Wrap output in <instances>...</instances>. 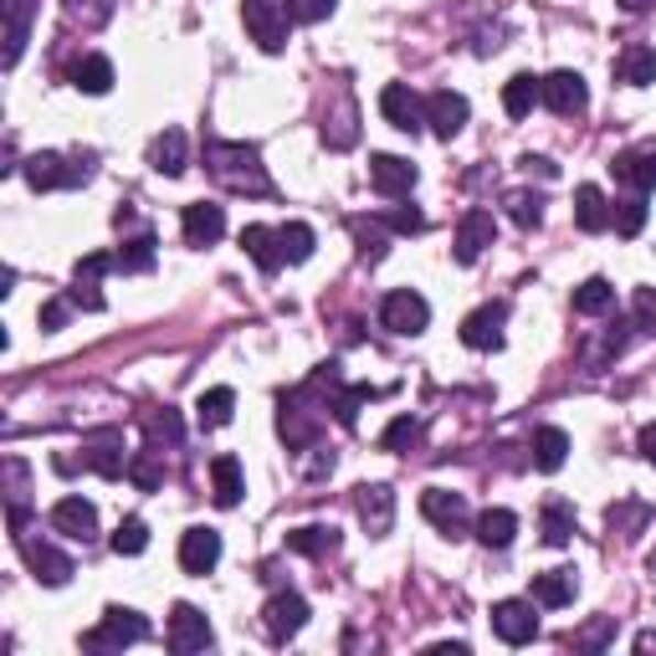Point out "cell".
<instances>
[{"mask_svg":"<svg viewBox=\"0 0 656 656\" xmlns=\"http://www.w3.org/2000/svg\"><path fill=\"white\" fill-rule=\"evenodd\" d=\"M380 221H385L395 237H416V231H426V216H420L416 206H390Z\"/></svg>","mask_w":656,"mask_h":656,"instance_id":"681fc988","label":"cell"},{"mask_svg":"<svg viewBox=\"0 0 656 656\" xmlns=\"http://www.w3.org/2000/svg\"><path fill=\"white\" fill-rule=\"evenodd\" d=\"M615 308V287L605 283V277H590V283L575 287V314L584 318H605Z\"/></svg>","mask_w":656,"mask_h":656,"instance_id":"f35d334b","label":"cell"},{"mask_svg":"<svg viewBox=\"0 0 656 656\" xmlns=\"http://www.w3.org/2000/svg\"><path fill=\"white\" fill-rule=\"evenodd\" d=\"M11 293H15V267H6L0 272V298H11Z\"/></svg>","mask_w":656,"mask_h":656,"instance_id":"e7e4bbea","label":"cell"},{"mask_svg":"<svg viewBox=\"0 0 656 656\" xmlns=\"http://www.w3.org/2000/svg\"><path fill=\"white\" fill-rule=\"evenodd\" d=\"M83 467H92L98 478H129V451H123V431L119 426H98V431L83 436Z\"/></svg>","mask_w":656,"mask_h":656,"instance_id":"8992f818","label":"cell"},{"mask_svg":"<svg viewBox=\"0 0 656 656\" xmlns=\"http://www.w3.org/2000/svg\"><path fill=\"white\" fill-rule=\"evenodd\" d=\"M420 513L441 528L447 538H462L467 523H472V507H467L462 492H447V488H426L420 492Z\"/></svg>","mask_w":656,"mask_h":656,"instance_id":"ba28073f","label":"cell"},{"mask_svg":"<svg viewBox=\"0 0 656 656\" xmlns=\"http://www.w3.org/2000/svg\"><path fill=\"white\" fill-rule=\"evenodd\" d=\"M492 631H498V642H507V646H528L538 636L534 600H498V605H492Z\"/></svg>","mask_w":656,"mask_h":656,"instance_id":"30bf717a","label":"cell"},{"mask_svg":"<svg viewBox=\"0 0 656 656\" xmlns=\"http://www.w3.org/2000/svg\"><path fill=\"white\" fill-rule=\"evenodd\" d=\"M144 426H150V441H154V447H160V436L170 441V447H179V436H185V426H179L175 411H164V416H150Z\"/></svg>","mask_w":656,"mask_h":656,"instance_id":"11a10c76","label":"cell"},{"mask_svg":"<svg viewBox=\"0 0 656 656\" xmlns=\"http://www.w3.org/2000/svg\"><path fill=\"white\" fill-rule=\"evenodd\" d=\"M241 252L252 256V262L267 272V277L287 262V256H283V237H277L272 226H241Z\"/></svg>","mask_w":656,"mask_h":656,"instance_id":"d4e9b609","label":"cell"},{"mask_svg":"<svg viewBox=\"0 0 656 656\" xmlns=\"http://www.w3.org/2000/svg\"><path fill=\"white\" fill-rule=\"evenodd\" d=\"M210 642H216V636H210V621L195 611V605L179 600L175 611H170V652H175V656H195V652H206Z\"/></svg>","mask_w":656,"mask_h":656,"instance_id":"5bb4252c","label":"cell"},{"mask_svg":"<svg viewBox=\"0 0 656 656\" xmlns=\"http://www.w3.org/2000/svg\"><path fill=\"white\" fill-rule=\"evenodd\" d=\"M523 170H528V175H544V179L559 175V164H554V160H538V154H528V160H523Z\"/></svg>","mask_w":656,"mask_h":656,"instance_id":"94428289","label":"cell"},{"mask_svg":"<svg viewBox=\"0 0 656 656\" xmlns=\"http://www.w3.org/2000/svg\"><path fill=\"white\" fill-rule=\"evenodd\" d=\"M221 565V534L216 528H185L179 538V569L185 575H210Z\"/></svg>","mask_w":656,"mask_h":656,"instance_id":"ac0fdd59","label":"cell"},{"mask_svg":"<svg viewBox=\"0 0 656 656\" xmlns=\"http://www.w3.org/2000/svg\"><path fill=\"white\" fill-rule=\"evenodd\" d=\"M73 308H77L73 298H46V303H42V314H36V318H42V328H62L67 318H73Z\"/></svg>","mask_w":656,"mask_h":656,"instance_id":"91938a15","label":"cell"},{"mask_svg":"<svg viewBox=\"0 0 656 656\" xmlns=\"http://www.w3.org/2000/svg\"><path fill=\"white\" fill-rule=\"evenodd\" d=\"M569 457V436L559 426H538L534 431V467L538 472H559Z\"/></svg>","mask_w":656,"mask_h":656,"instance_id":"8d00e7d4","label":"cell"},{"mask_svg":"<svg viewBox=\"0 0 656 656\" xmlns=\"http://www.w3.org/2000/svg\"><path fill=\"white\" fill-rule=\"evenodd\" d=\"M575 590H580L575 569H549V575H534V605H544V611H559V605H569V600H575Z\"/></svg>","mask_w":656,"mask_h":656,"instance_id":"4dcf8cb0","label":"cell"},{"mask_svg":"<svg viewBox=\"0 0 656 656\" xmlns=\"http://www.w3.org/2000/svg\"><path fill=\"white\" fill-rule=\"evenodd\" d=\"M611 175L621 179V185H631L636 195L656 190V150H621L611 160Z\"/></svg>","mask_w":656,"mask_h":656,"instance_id":"cb8c5ba5","label":"cell"},{"mask_svg":"<svg viewBox=\"0 0 656 656\" xmlns=\"http://www.w3.org/2000/svg\"><path fill=\"white\" fill-rule=\"evenodd\" d=\"M6 503H11V534H26V492H31V472L21 457H6Z\"/></svg>","mask_w":656,"mask_h":656,"instance_id":"83f0119b","label":"cell"},{"mask_svg":"<svg viewBox=\"0 0 656 656\" xmlns=\"http://www.w3.org/2000/svg\"><path fill=\"white\" fill-rule=\"evenodd\" d=\"M287 549L308 554V559H324V554L339 549V528H334V523H303V528L287 534Z\"/></svg>","mask_w":656,"mask_h":656,"instance_id":"1f68e13d","label":"cell"},{"mask_svg":"<svg viewBox=\"0 0 656 656\" xmlns=\"http://www.w3.org/2000/svg\"><path fill=\"white\" fill-rule=\"evenodd\" d=\"M73 88L88 92V98H103V92L113 88V62L98 57V52H92V57H83V62L73 67Z\"/></svg>","mask_w":656,"mask_h":656,"instance_id":"d590c367","label":"cell"},{"mask_svg":"<svg viewBox=\"0 0 656 656\" xmlns=\"http://www.w3.org/2000/svg\"><path fill=\"white\" fill-rule=\"evenodd\" d=\"M575 226L580 231H605L611 226V200H605L600 185H580L575 190Z\"/></svg>","mask_w":656,"mask_h":656,"instance_id":"d6a6232c","label":"cell"},{"mask_svg":"<svg viewBox=\"0 0 656 656\" xmlns=\"http://www.w3.org/2000/svg\"><path fill=\"white\" fill-rule=\"evenodd\" d=\"M334 6H339V0H287V11H293V21H303V26H314V21L334 15Z\"/></svg>","mask_w":656,"mask_h":656,"instance_id":"6f0895ef","label":"cell"},{"mask_svg":"<svg viewBox=\"0 0 656 656\" xmlns=\"http://www.w3.org/2000/svg\"><path fill=\"white\" fill-rule=\"evenodd\" d=\"M544 108H549V113H559V119H575V113H584V108H590V88H584V77L569 73V67L549 73V77H544Z\"/></svg>","mask_w":656,"mask_h":656,"instance_id":"7c38bea8","label":"cell"},{"mask_svg":"<svg viewBox=\"0 0 656 656\" xmlns=\"http://www.w3.org/2000/svg\"><path fill=\"white\" fill-rule=\"evenodd\" d=\"M611 226H615V237H642V226H646V200L642 195H631V200H615L611 206Z\"/></svg>","mask_w":656,"mask_h":656,"instance_id":"f6af8a7d","label":"cell"},{"mask_svg":"<svg viewBox=\"0 0 656 656\" xmlns=\"http://www.w3.org/2000/svg\"><path fill=\"white\" fill-rule=\"evenodd\" d=\"M98 283H103V277H83V272H77L73 287H67V298H73L77 308H88V314H98V308H103V293H98Z\"/></svg>","mask_w":656,"mask_h":656,"instance_id":"f907efd6","label":"cell"},{"mask_svg":"<svg viewBox=\"0 0 656 656\" xmlns=\"http://www.w3.org/2000/svg\"><path fill=\"white\" fill-rule=\"evenodd\" d=\"M241 492H247L241 462L237 457H216V462H210V498H216V507H237Z\"/></svg>","mask_w":656,"mask_h":656,"instance_id":"f546056e","label":"cell"},{"mask_svg":"<svg viewBox=\"0 0 656 656\" xmlns=\"http://www.w3.org/2000/svg\"><path fill=\"white\" fill-rule=\"evenodd\" d=\"M380 113H385V123L401 129V134H420V129H426V103L416 98L411 83H385V88H380Z\"/></svg>","mask_w":656,"mask_h":656,"instance_id":"52a82bcc","label":"cell"},{"mask_svg":"<svg viewBox=\"0 0 656 656\" xmlns=\"http://www.w3.org/2000/svg\"><path fill=\"white\" fill-rule=\"evenodd\" d=\"M503 324H507V303H482L462 318V343L467 349H503Z\"/></svg>","mask_w":656,"mask_h":656,"instance_id":"2e32d148","label":"cell"},{"mask_svg":"<svg viewBox=\"0 0 656 656\" xmlns=\"http://www.w3.org/2000/svg\"><path fill=\"white\" fill-rule=\"evenodd\" d=\"M631 308H636V328L656 334V287H636V303H631Z\"/></svg>","mask_w":656,"mask_h":656,"instance_id":"680465c9","label":"cell"},{"mask_svg":"<svg viewBox=\"0 0 656 656\" xmlns=\"http://www.w3.org/2000/svg\"><path fill=\"white\" fill-rule=\"evenodd\" d=\"M0 15H6V52H0V62L15 67L31 42V21L42 15V0H0Z\"/></svg>","mask_w":656,"mask_h":656,"instance_id":"9a60e30c","label":"cell"},{"mask_svg":"<svg viewBox=\"0 0 656 656\" xmlns=\"http://www.w3.org/2000/svg\"><path fill=\"white\" fill-rule=\"evenodd\" d=\"M262 626H267L272 642H293L303 626H308V600L298 590H277L267 600V611H262Z\"/></svg>","mask_w":656,"mask_h":656,"instance_id":"9c48e42d","label":"cell"},{"mask_svg":"<svg viewBox=\"0 0 656 656\" xmlns=\"http://www.w3.org/2000/svg\"><path fill=\"white\" fill-rule=\"evenodd\" d=\"M52 528L77 538V544H88V538L98 534V507H92L88 498H62V503L52 507Z\"/></svg>","mask_w":656,"mask_h":656,"instance_id":"7402d4cb","label":"cell"},{"mask_svg":"<svg viewBox=\"0 0 656 656\" xmlns=\"http://www.w3.org/2000/svg\"><path fill=\"white\" fill-rule=\"evenodd\" d=\"M538 103H544V77L518 73V77H507L503 83V113L507 119H528Z\"/></svg>","mask_w":656,"mask_h":656,"instance_id":"4316f807","label":"cell"},{"mask_svg":"<svg viewBox=\"0 0 656 656\" xmlns=\"http://www.w3.org/2000/svg\"><path fill=\"white\" fill-rule=\"evenodd\" d=\"M277 431H283V441L293 451H314L318 420H314V411L303 405V395H287V401H283V411H277Z\"/></svg>","mask_w":656,"mask_h":656,"instance_id":"44dd1931","label":"cell"},{"mask_svg":"<svg viewBox=\"0 0 656 656\" xmlns=\"http://www.w3.org/2000/svg\"><path fill=\"white\" fill-rule=\"evenodd\" d=\"M359 523L370 528V538H385L395 528V492L385 482H364L359 488Z\"/></svg>","mask_w":656,"mask_h":656,"instance_id":"ffe728a7","label":"cell"},{"mask_svg":"<svg viewBox=\"0 0 656 656\" xmlns=\"http://www.w3.org/2000/svg\"><path fill=\"white\" fill-rule=\"evenodd\" d=\"M467 98L462 92H451V88H441V92H431L426 98V123H431V134L436 139H457L467 129Z\"/></svg>","mask_w":656,"mask_h":656,"instance_id":"d6986e66","label":"cell"},{"mask_svg":"<svg viewBox=\"0 0 656 656\" xmlns=\"http://www.w3.org/2000/svg\"><path fill=\"white\" fill-rule=\"evenodd\" d=\"M370 185L385 200H405V195L416 190V164L401 160V154H374L370 160Z\"/></svg>","mask_w":656,"mask_h":656,"instance_id":"e0dca14e","label":"cell"},{"mask_svg":"<svg viewBox=\"0 0 656 656\" xmlns=\"http://www.w3.org/2000/svg\"><path fill=\"white\" fill-rule=\"evenodd\" d=\"M646 523V507L642 503H621V507H611V528L615 534H626V538H636V528Z\"/></svg>","mask_w":656,"mask_h":656,"instance_id":"db71d44e","label":"cell"},{"mask_svg":"<svg viewBox=\"0 0 656 656\" xmlns=\"http://www.w3.org/2000/svg\"><path fill=\"white\" fill-rule=\"evenodd\" d=\"M492 241H498V221H492V210L472 206L462 221H457V247H451V252H457V262H462V267H472V262L488 252Z\"/></svg>","mask_w":656,"mask_h":656,"instance_id":"4fadbf2b","label":"cell"},{"mask_svg":"<svg viewBox=\"0 0 656 656\" xmlns=\"http://www.w3.org/2000/svg\"><path fill=\"white\" fill-rule=\"evenodd\" d=\"M569 538H575V507H569L565 498H549V503H544V544H549V549H565Z\"/></svg>","mask_w":656,"mask_h":656,"instance_id":"74e56055","label":"cell"},{"mask_svg":"<svg viewBox=\"0 0 656 656\" xmlns=\"http://www.w3.org/2000/svg\"><path fill=\"white\" fill-rule=\"evenodd\" d=\"M380 324H385L390 334H401V339H416V334H426V324H431V303L420 298L416 287H395V293H385V303H380Z\"/></svg>","mask_w":656,"mask_h":656,"instance_id":"5b68a950","label":"cell"},{"mask_svg":"<svg viewBox=\"0 0 656 656\" xmlns=\"http://www.w3.org/2000/svg\"><path fill=\"white\" fill-rule=\"evenodd\" d=\"M611 642H615V615H600L595 626L575 636V646H580V652H600V646H611Z\"/></svg>","mask_w":656,"mask_h":656,"instance_id":"f5cc1de1","label":"cell"},{"mask_svg":"<svg viewBox=\"0 0 656 656\" xmlns=\"http://www.w3.org/2000/svg\"><path fill=\"white\" fill-rule=\"evenodd\" d=\"M324 472H334V451H318L314 462H308V478H324Z\"/></svg>","mask_w":656,"mask_h":656,"instance_id":"be15d7a7","label":"cell"},{"mask_svg":"<svg viewBox=\"0 0 656 656\" xmlns=\"http://www.w3.org/2000/svg\"><path fill=\"white\" fill-rule=\"evenodd\" d=\"M154 247H160V241H154L150 231H139L134 241H123L119 252H113V262H119L123 277H139V272H150V267H154Z\"/></svg>","mask_w":656,"mask_h":656,"instance_id":"ab89813d","label":"cell"},{"mask_svg":"<svg viewBox=\"0 0 656 656\" xmlns=\"http://www.w3.org/2000/svg\"><path fill=\"white\" fill-rule=\"evenodd\" d=\"M615 83H626V88H652L656 83V46L631 42L626 52L615 57Z\"/></svg>","mask_w":656,"mask_h":656,"instance_id":"484cf974","label":"cell"},{"mask_svg":"<svg viewBox=\"0 0 656 656\" xmlns=\"http://www.w3.org/2000/svg\"><path fill=\"white\" fill-rule=\"evenodd\" d=\"M354 241H359V256H370V262H380V256H385V231H380V226L354 221Z\"/></svg>","mask_w":656,"mask_h":656,"instance_id":"9f6ffc18","label":"cell"},{"mask_svg":"<svg viewBox=\"0 0 656 656\" xmlns=\"http://www.w3.org/2000/svg\"><path fill=\"white\" fill-rule=\"evenodd\" d=\"M518 534V513H507V507H488L478 513V544L482 549H507Z\"/></svg>","mask_w":656,"mask_h":656,"instance_id":"e575fe53","label":"cell"},{"mask_svg":"<svg viewBox=\"0 0 656 656\" xmlns=\"http://www.w3.org/2000/svg\"><path fill=\"white\" fill-rule=\"evenodd\" d=\"M67 11H73V21H83V26H103L108 15H113V0H67Z\"/></svg>","mask_w":656,"mask_h":656,"instance_id":"816d5d0a","label":"cell"},{"mask_svg":"<svg viewBox=\"0 0 656 656\" xmlns=\"http://www.w3.org/2000/svg\"><path fill=\"white\" fill-rule=\"evenodd\" d=\"M503 206H507V216H513V226H523V231H534V226L544 221V200H538L534 190H513Z\"/></svg>","mask_w":656,"mask_h":656,"instance_id":"bcb514c9","label":"cell"},{"mask_svg":"<svg viewBox=\"0 0 656 656\" xmlns=\"http://www.w3.org/2000/svg\"><path fill=\"white\" fill-rule=\"evenodd\" d=\"M374 395H380V390H370V385H349V390H334V401H328V411H334V420H339V426H354L359 420V405L364 401H374Z\"/></svg>","mask_w":656,"mask_h":656,"instance_id":"7bdbcfd3","label":"cell"},{"mask_svg":"<svg viewBox=\"0 0 656 656\" xmlns=\"http://www.w3.org/2000/svg\"><path fill=\"white\" fill-rule=\"evenodd\" d=\"M150 636V621L129 605H108L103 621L83 636V652H123V646H139Z\"/></svg>","mask_w":656,"mask_h":656,"instance_id":"277c9868","label":"cell"},{"mask_svg":"<svg viewBox=\"0 0 656 656\" xmlns=\"http://www.w3.org/2000/svg\"><path fill=\"white\" fill-rule=\"evenodd\" d=\"M206 170L216 175V185H226L231 195H267L272 179L262 170V154L252 144H206Z\"/></svg>","mask_w":656,"mask_h":656,"instance_id":"6da1fadb","label":"cell"},{"mask_svg":"<svg viewBox=\"0 0 656 656\" xmlns=\"http://www.w3.org/2000/svg\"><path fill=\"white\" fill-rule=\"evenodd\" d=\"M656 646V631H642V636H636V652H652Z\"/></svg>","mask_w":656,"mask_h":656,"instance_id":"003e7915","label":"cell"},{"mask_svg":"<svg viewBox=\"0 0 656 656\" xmlns=\"http://www.w3.org/2000/svg\"><path fill=\"white\" fill-rule=\"evenodd\" d=\"M226 237V210L216 200H195L185 206V241L190 247H216Z\"/></svg>","mask_w":656,"mask_h":656,"instance_id":"603a6c76","label":"cell"},{"mask_svg":"<svg viewBox=\"0 0 656 656\" xmlns=\"http://www.w3.org/2000/svg\"><path fill=\"white\" fill-rule=\"evenodd\" d=\"M108 544H113V554L134 559V554L150 549V523H144V518H123L119 528H113V538H108Z\"/></svg>","mask_w":656,"mask_h":656,"instance_id":"ee69618b","label":"cell"},{"mask_svg":"<svg viewBox=\"0 0 656 656\" xmlns=\"http://www.w3.org/2000/svg\"><path fill=\"white\" fill-rule=\"evenodd\" d=\"M129 482H134L139 492H154L164 482V451L154 447H144V451H134V457H129Z\"/></svg>","mask_w":656,"mask_h":656,"instance_id":"60d3db41","label":"cell"},{"mask_svg":"<svg viewBox=\"0 0 656 656\" xmlns=\"http://www.w3.org/2000/svg\"><path fill=\"white\" fill-rule=\"evenodd\" d=\"M231 416H237V390L231 385H216V390H206V395L195 401L200 431H221V426H231Z\"/></svg>","mask_w":656,"mask_h":656,"instance_id":"f1b7e54d","label":"cell"},{"mask_svg":"<svg viewBox=\"0 0 656 656\" xmlns=\"http://www.w3.org/2000/svg\"><path fill=\"white\" fill-rule=\"evenodd\" d=\"M621 11H631V15H642V11H652V0H615Z\"/></svg>","mask_w":656,"mask_h":656,"instance_id":"03108f58","label":"cell"},{"mask_svg":"<svg viewBox=\"0 0 656 656\" xmlns=\"http://www.w3.org/2000/svg\"><path fill=\"white\" fill-rule=\"evenodd\" d=\"M15 544H21V559H26V569H31V575H36L42 584H52V590H57V584L73 580V559H67L62 549H52L46 538L36 544L31 534H15Z\"/></svg>","mask_w":656,"mask_h":656,"instance_id":"8fae6325","label":"cell"},{"mask_svg":"<svg viewBox=\"0 0 656 656\" xmlns=\"http://www.w3.org/2000/svg\"><path fill=\"white\" fill-rule=\"evenodd\" d=\"M277 237H283V256H287V262H308L314 247H318V237H314V226H308V221L277 226Z\"/></svg>","mask_w":656,"mask_h":656,"instance_id":"b9f144b4","label":"cell"},{"mask_svg":"<svg viewBox=\"0 0 656 656\" xmlns=\"http://www.w3.org/2000/svg\"><path fill=\"white\" fill-rule=\"evenodd\" d=\"M185 160H190V144H185V134L179 129H164L160 139H154V150H150V164L160 170V175H185Z\"/></svg>","mask_w":656,"mask_h":656,"instance_id":"836d02e7","label":"cell"},{"mask_svg":"<svg viewBox=\"0 0 656 656\" xmlns=\"http://www.w3.org/2000/svg\"><path fill=\"white\" fill-rule=\"evenodd\" d=\"M92 170H98V154H73V160H62V154H31L21 164V175H26L31 190H67V185H88Z\"/></svg>","mask_w":656,"mask_h":656,"instance_id":"7a4b0ae2","label":"cell"},{"mask_svg":"<svg viewBox=\"0 0 656 656\" xmlns=\"http://www.w3.org/2000/svg\"><path fill=\"white\" fill-rule=\"evenodd\" d=\"M324 139H328V144H334V150H349V144H354V139H359V129H354V103H349V98H343L339 119H334V123L324 119Z\"/></svg>","mask_w":656,"mask_h":656,"instance_id":"c3c4849f","label":"cell"},{"mask_svg":"<svg viewBox=\"0 0 656 656\" xmlns=\"http://www.w3.org/2000/svg\"><path fill=\"white\" fill-rule=\"evenodd\" d=\"M241 21H247V36H252L267 57L287 52V31H293L287 0H241Z\"/></svg>","mask_w":656,"mask_h":656,"instance_id":"3957f363","label":"cell"},{"mask_svg":"<svg viewBox=\"0 0 656 656\" xmlns=\"http://www.w3.org/2000/svg\"><path fill=\"white\" fill-rule=\"evenodd\" d=\"M636 451H642L646 462L656 467V420H652V426H642V441H636Z\"/></svg>","mask_w":656,"mask_h":656,"instance_id":"6125c7cd","label":"cell"},{"mask_svg":"<svg viewBox=\"0 0 656 656\" xmlns=\"http://www.w3.org/2000/svg\"><path fill=\"white\" fill-rule=\"evenodd\" d=\"M420 441V420L416 416H395L385 426V436H380V447L385 451H405V447H416Z\"/></svg>","mask_w":656,"mask_h":656,"instance_id":"7dc6e473","label":"cell"}]
</instances>
